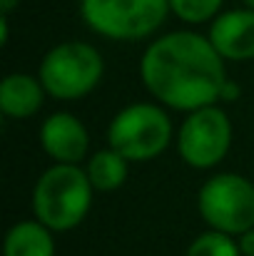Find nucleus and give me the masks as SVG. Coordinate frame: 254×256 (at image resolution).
Here are the masks:
<instances>
[{
  "instance_id": "obj_18",
  "label": "nucleus",
  "mask_w": 254,
  "mask_h": 256,
  "mask_svg": "<svg viewBox=\"0 0 254 256\" xmlns=\"http://www.w3.org/2000/svg\"><path fill=\"white\" fill-rule=\"evenodd\" d=\"M242 2H244V5L249 8V10H254V0H242Z\"/></svg>"
},
{
  "instance_id": "obj_17",
  "label": "nucleus",
  "mask_w": 254,
  "mask_h": 256,
  "mask_svg": "<svg viewBox=\"0 0 254 256\" xmlns=\"http://www.w3.org/2000/svg\"><path fill=\"white\" fill-rule=\"evenodd\" d=\"M20 0H0V12L3 15H8L10 10H15V5H18Z\"/></svg>"
},
{
  "instance_id": "obj_1",
  "label": "nucleus",
  "mask_w": 254,
  "mask_h": 256,
  "mask_svg": "<svg viewBox=\"0 0 254 256\" xmlns=\"http://www.w3.org/2000/svg\"><path fill=\"white\" fill-rule=\"evenodd\" d=\"M222 55L209 38L197 32H169L155 40L140 62L150 94L172 110L197 112L219 100L227 82Z\"/></svg>"
},
{
  "instance_id": "obj_15",
  "label": "nucleus",
  "mask_w": 254,
  "mask_h": 256,
  "mask_svg": "<svg viewBox=\"0 0 254 256\" xmlns=\"http://www.w3.org/2000/svg\"><path fill=\"white\" fill-rule=\"evenodd\" d=\"M239 252H242V256H254V229H249V232H244L242 236H239Z\"/></svg>"
},
{
  "instance_id": "obj_4",
  "label": "nucleus",
  "mask_w": 254,
  "mask_h": 256,
  "mask_svg": "<svg viewBox=\"0 0 254 256\" xmlns=\"http://www.w3.org/2000/svg\"><path fill=\"white\" fill-rule=\"evenodd\" d=\"M87 28L110 40H142L167 18L169 0H80Z\"/></svg>"
},
{
  "instance_id": "obj_5",
  "label": "nucleus",
  "mask_w": 254,
  "mask_h": 256,
  "mask_svg": "<svg viewBox=\"0 0 254 256\" xmlns=\"http://www.w3.org/2000/svg\"><path fill=\"white\" fill-rule=\"evenodd\" d=\"M197 209L212 232L242 236L254 229V184L232 172L217 174L202 184Z\"/></svg>"
},
{
  "instance_id": "obj_11",
  "label": "nucleus",
  "mask_w": 254,
  "mask_h": 256,
  "mask_svg": "<svg viewBox=\"0 0 254 256\" xmlns=\"http://www.w3.org/2000/svg\"><path fill=\"white\" fill-rule=\"evenodd\" d=\"M5 256H55V242L45 224L18 222L5 236Z\"/></svg>"
},
{
  "instance_id": "obj_3",
  "label": "nucleus",
  "mask_w": 254,
  "mask_h": 256,
  "mask_svg": "<svg viewBox=\"0 0 254 256\" xmlns=\"http://www.w3.org/2000/svg\"><path fill=\"white\" fill-rule=\"evenodd\" d=\"M172 140V122L167 112L150 102H135L120 110L107 130L110 150L127 162H147L165 152Z\"/></svg>"
},
{
  "instance_id": "obj_8",
  "label": "nucleus",
  "mask_w": 254,
  "mask_h": 256,
  "mask_svg": "<svg viewBox=\"0 0 254 256\" xmlns=\"http://www.w3.org/2000/svg\"><path fill=\"white\" fill-rule=\"evenodd\" d=\"M40 144L58 164H78L87 152L90 137L75 114L55 112L40 127Z\"/></svg>"
},
{
  "instance_id": "obj_2",
  "label": "nucleus",
  "mask_w": 254,
  "mask_h": 256,
  "mask_svg": "<svg viewBox=\"0 0 254 256\" xmlns=\"http://www.w3.org/2000/svg\"><path fill=\"white\" fill-rule=\"evenodd\" d=\"M92 184L78 164H55L45 172L33 189V212L50 232L75 229L90 212Z\"/></svg>"
},
{
  "instance_id": "obj_6",
  "label": "nucleus",
  "mask_w": 254,
  "mask_h": 256,
  "mask_svg": "<svg viewBox=\"0 0 254 256\" xmlns=\"http://www.w3.org/2000/svg\"><path fill=\"white\" fill-rule=\"evenodd\" d=\"M102 78V55L87 42H60L40 62V82L55 100H80Z\"/></svg>"
},
{
  "instance_id": "obj_16",
  "label": "nucleus",
  "mask_w": 254,
  "mask_h": 256,
  "mask_svg": "<svg viewBox=\"0 0 254 256\" xmlns=\"http://www.w3.org/2000/svg\"><path fill=\"white\" fill-rule=\"evenodd\" d=\"M237 97H239V85H237V82H232V80H227L224 87H222L219 100H222V102H234Z\"/></svg>"
},
{
  "instance_id": "obj_7",
  "label": "nucleus",
  "mask_w": 254,
  "mask_h": 256,
  "mask_svg": "<svg viewBox=\"0 0 254 256\" xmlns=\"http://www.w3.org/2000/svg\"><path fill=\"white\" fill-rule=\"evenodd\" d=\"M229 142H232L229 117L219 107L209 104L197 112H189V117L182 122L177 150H179V157L189 167L209 170L224 160Z\"/></svg>"
},
{
  "instance_id": "obj_14",
  "label": "nucleus",
  "mask_w": 254,
  "mask_h": 256,
  "mask_svg": "<svg viewBox=\"0 0 254 256\" xmlns=\"http://www.w3.org/2000/svg\"><path fill=\"white\" fill-rule=\"evenodd\" d=\"M222 0H169V10L184 22H204L212 20L219 10Z\"/></svg>"
},
{
  "instance_id": "obj_12",
  "label": "nucleus",
  "mask_w": 254,
  "mask_h": 256,
  "mask_svg": "<svg viewBox=\"0 0 254 256\" xmlns=\"http://www.w3.org/2000/svg\"><path fill=\"white\" fill-rule=\"evenodd\" d=\"M87 179L95 192H115L127 179V160L115 150H102L87 162Z\"/></svg>"
},
{
  "instance_id": "obj_9",
  "label": "nucleus",
  "mask_w": 254,
  "mask_h": 256,
  "mask_svg": "<svg viewBox=\"0 0 254 256\" xmlns=\"http://www.w3.org/2000/svg\"><path fill=\"white\" fill-rule=\"evenodd\" d=\"M209 42L224 60L254 58V10H229L214 18Z\"/></svg>"
},
{
  "instance_id": "obj_10",
  "label": "nucleus",
  "mask_w": 254,
  "mask_h": 256,
  "mask_svg": "<svg viewBox=\"0 0 254 256\" xmlns=\"http://www.w3.org/2000/svg\"><path fill=\"white\" fill-rule=\"evenodd\" d=\"M43 97H45V87L40 80L30 78V75H8L0 85V110L5 117H33L40 107H43Z\"/></svg>"
},
{
  "instance_id": "obj_13",
  "label": "nucleus",
  "mask_w": 254,
  "mask_h": 256,
  "mask_svg": "<svg viewBox=\"0 0 254 256\" xmlns=\"http://www.w3.org/2000/svg\"><path fill=\"white\" fill-rule=\"evenodd\" d=\"M187 256H242V252H239V244L229 234L207 232V234H199L189 244Z\"/></svg>"
}]
</instances>
